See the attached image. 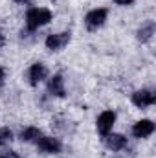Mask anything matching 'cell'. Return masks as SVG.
<instances>
[{"instance_id": "cell-13", "label": "cell", "mask_w": 156, "mask_h": 158, "mask_svg": "<svg viewBox=\"0 0 156 158\" xmlns=\"http://www.w3.org/2000/svg\"><path fill=\"white\" fill-rule=\"evenodd\" d=\"M13 140V132L7 129V127H2L0 129V143L4 145V143H9Z\"/></svg>"}, {"instance_id": "cell-10", "label": "cell", "mask_w": 156, "mask_h": 158, "mask_svg": "<svg viewBox=\"0 0 156 158\" xmlns=\"http://www.w3.org/2000/svg\"><path fill=\"white\" fill-rule=\"evenodd\" d=\"M48 92L51 96H57V98H64L66 90H64V79L63 76H53V77L48 81Z\"/></svg>"}, {"instance_id": "cell-7", "label": "cell", "mask_w": 156, "mask_h": 158, "mask_svg": "<svg viewBox=\"0 0 156 158\" xmlns=\"http://www.w3.org/2000/svg\"><path fill=\"white\" fill-rule=\"evenodd\" d=\"M46 77H48V68H46L42 63H35V64H31V66H30V70H28V79H30V85L37 86V85H39V83H42Z\"/></svg>"}, {"instance_id": "cell-14", "label": "cell", "mask_w": 156, "mask_h": 158, "mask_svg": "<svg viewBox=\"0 0 156 158\" xmlns=\"http://www.w3.org/2000/svg\"><path fill=\"white\" fill-rule=\"evenodd\" d=\"M0 158H20V155L17 151H11V149H6L0 153Z\"/></svg>"}, {"instance_id": "cell-16", "label": "cell", "mask_w": 156, "mask_h": 158, "mask_svg": "<svg viewBox=\"0 0 156 158\" xmlns=\"http://www.w3.org/2000/svg\"><path fill=\"white\" fill-rule=\"evenodd\" d=\"M4 79H6V72H4V68H0V86L4 85Z\"/></svg>"}, {"instance_id": "cell-6", "label": "cell", "mask_w": 156, "mask_h": 158, "mask_svg": "<svg viewBox=\"0 0 156 158\" xmlns=\"http://www.w3.org/2000/svg\"><path fill=\"white\" fill-rule=\"evenodd\" d=\"M70 42V31H63V33H51L46 37V48L51 52H57L61 48H64Z\"/></svg>"}, {"instance_id": "cell-5", "label": "cell", "mask_w": 156, "mask_h": 158, "mask_svg": "<svg viewBox=\"0 0 156 158\" xmlns=\"http://www.w3.org/2000/svg\"><path fill=\"white\" fill-rule=\"evenodd\" d=\"M132 103L136 105V107H140V109H145V107H151V105H154L156 103V96L153 90H136L134 94H132Z\"/></svg>"}, {"instance_id": "cell-15", "label": "cell", "mask_w": 156, "mask_h": 158, "mask_svg": "<svg viewBox=\"0 0 156 158\" xmlns=\"http://www.w3.org/2000/svg\"><path fill=\"white\" fill-rule=\"evenodd\" d=\"M117 6H130V4H134V0H114Z\"/></svg>"}, {"instance_id": "cell-1", "label": "cell", "mask_w": 156, "mask_h": 158, "mask_svg": "<svg viewBox=\"0 0 156 158\" xmlns=\"http://www.w3.org/2000/svg\"><path fill=\"white\" fill-rule=\"evenodd\" d=\"M50 20H51V11L46 9V7H31L26 13V26H28L30 31L39 30L40 26L48 24Z\"/></svg>"}, {"instance_id": "cell-17", "label": "cell", "mask_w": 156, "mask_h": 158, "mask_svg": "<svg viewBox=\"0 0 156 158\" xmlns=\"http://www.w3.org/2000/svg\"><path fill=\"white\" fill-rule=\"evenodd\" d=\"M17 4H31V0H15Z\"/></svg>"}, {"instance_id": "cell-12", "label": "cell", "mask_w": 156, "mask_h": 158, "mask_svg": "<svg viewBox=\"0 0 156 158\" xmlns=\"http://www.w3.org/2000/svg\"><path fill=\"white\" fill-rule=\"evenodd\" d=\"M40 136H42V132H40V129H37V127H26L20 132V140L22 142H37Z\"/></svg>"}, {"instance_id": "cell-2", "label": "cell", "mask_w": 156, "mask_h": 158, "mask_svg": "<svg viewBox=\"0 0 156 158\" xmlns=\"http://www.w3.org/2000/svg\"><path fill=\"white\" fill-rule=\"evenodd\" d=\"M107 17H109V11H107L105 7H97V9H92V11L86 13L84 24H86V28H88L90 31H96L97 28H101V26L105 24Z\"/></svg>"}, {"instance_id": "cell-11", "label": "cell", "mask_w": 156, "mask_h": 158, "mask_svg": "<svg viewBox=\"0 0 156 158\" xmlns=\"http://www.w3.org/2000/svg\"><path fill=\"white\" fill-rule=\"evenodd\" d=\"M154 30H156L154 20H147L145 24H142V26H140V30H138L136 37H138L140 42H149V40L153 39V35H154Z\"/></svg>"}, {"instance_id": "cell-3", "label": "cell", "mask_w": 156, "mask_h": 158, "mask_svg": "<svg viewBox=\"0 0 156 158\" xmlns=\"http://www.w3.org/2000/svg\"><path fill=\"white\" fill-rule=\"evenodd\" d=\"M37 147H39V151L48 153V155H57L63 149L59 138H53V136H40L37 140Z\"/></svg>"}, {"instance_id": "cell-9", "label": "cell", "mask_w": 156, "mask_h": 158, "mask_svg": "<svg viewBox=\"0 0 156 158\" xmlns=\"http://www.w3.org/2000/svg\"><path fill=\"white\" fill-rule=\"evenodd\" d=\"M103 142H105L107 149H110V151H121L127 147V138L123 134H110L109 132V134H105Z\"/></svg>"}, {"instance_id": "cell-4", "label": "cell", "mask_w": 156, "mask_h": 158, "mask_svg": "<svg viewBox=\"0 0 156 158\" xmlns=\"http://www.w3.org/2000/svg\"><path fill=\"white\" fill-rule=\"evenodd\" d=\"M114 123H116V112H114V110H105V112H101V114L97 116V121H96L97 131H99L103 136L112 131Z\"/></svg>"}, {"instance_id": "cell-18", "label": "cell", "mask_w": 156, "mask_h": 158, "mask_svg": "<svg viewBox=\"0 0 156 158\" xmlns=\"http://www.w3.org/2000/svg\"><path fill=\"white\" fill-rule=\"evenodd\" d=\"M0 46H4V35L0 33Z\"/></svg>"}, {"instance_id": "cell-8", "label": "cell", "mask_w": 156, "mask_h": 158, "mask_svg": "<svg viewBox=\"0 0 156 158\" xmlns=\"http://www.w3.org/2000/svg\"><path fill=\"white\" fill-rule=\"evenodd\" d=\"M154 132V123L151 119H140L138 123H134L132 127V134L134 138H149Z\"/></svg>"}]
</instances>
